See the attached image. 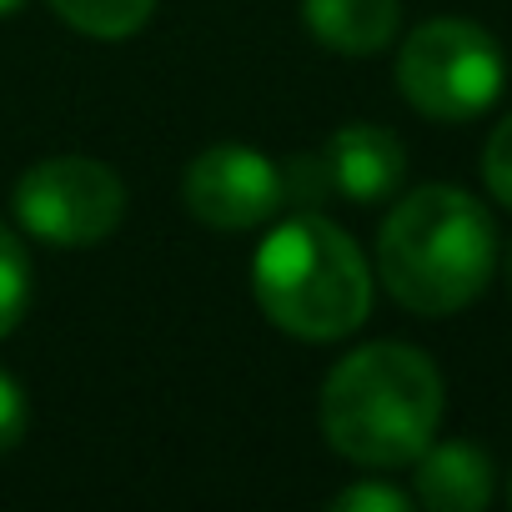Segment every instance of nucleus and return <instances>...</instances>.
<instances>
[{"label": "nucleus", "mask_w": 512, "mask_h": 512, "mask_svg": "<svg viewBox=\"0 0 512 512\" xmlns=\"http://www.w3.org/2000/svg\"><path fill=\"white\" fill-rule=\"evenodd\" d=\"M492 216L462 186H422L397 201L377 236V272L417 317L462 312L492 277Z\"/></svg>", "instance_id": "obj_1"}, {"label": "nucleus", "mask_w": 512, "mask_h": 512, "mask_svg": "<svg viewBox=\"0 0 512 512\" xmlns=\"http://www.w3.org/2000/svg\"><path fill=\"white\" fill-rule=\"evenodd\" d=\"M437 422L442 377L417 347L402 342H372L342 357L322 387V432L362 467L417 462Z\"/></svg>", "instance_id": "obj_2"}, {"label": "nucleus", "mask_w": 512, "mask_h": 512, "mask_svg": "<svg viewBox=\"0 0 512 512\" xmlns=\"http://www.w3.org/2000/svg\"><path fill=\"white\" fill-rule=\"evenodd\" d=\"M251 292L267 322L307 342H337L372 312V272L362 246L317 211L282 221L256 246Z\"/></svg>", "instance_id": "obj_3"}, {"label": "nucleus", "mask_w": 512, "mask_h": 512, "mask_svg": "<svg viewBox=\"0 0 512 512\" xmlns=\"http://www.w3.org/2000/svg\"><path fill=\"white\" fill-rule=\"evenodd\" d=\"M402 96L432 121H472L502 96V51L477 21H427L397 56Z\"/></svg>", "instance_id": "obj_4"}, {"label": "nucleus", "mask_w": 512, "mask_h": 512, "mask_svg": "<svg viewBox=\"0 0 512 512\" xmlns=\"http://www.w3.org/2000/svg\"><path fill=\"white\" fill-rule=\"evenodd\" d=\"M16 216L36 241L96 246L121 226L126 186L96 156H51L16 181Z\"/></svg>", "instance_id": "obj_5"}, {"label": "nucleus", "mask_w": 512, "mask_h": 512, "mask_svg": "<svg viewBox=\"0 0 512 512\" xmlns=\"http://www.w3.org/2000/svg\"><path fill=\"white\" fill-rule=\"evenodd\" d=\"M402 176H407V151L382 126H342L327 146L282 166L287 201H297L302 211H317L332 196L362 206L387 201L402 186Z\"/></svg>", "instance_id": "obj_6"}, {"label": "nucleus", "mask_w": 512, "mask_h": 512, "mask_svg": "<svg viewBox=\"0 0 512 512\" xmlns=\"http://www.w3.org/2000/svg\"><path fill=\"white\" fill-rule=\"evenodd\" d=\"M186 211L216 231H246L277 216L287 201L282 166L267 161L256 146H211L181 176Z\"/></svg>", "instance_id": "obj_7"}, {"label": "nucleus", "mask_w": 512, "mask_h": 512, "mask_svg": "<svg viewBox=\"0 0 512 512\" xmlns=\"http://www.w3.org/2000/svg\"><path fill=\"white\" fill-rule=\"evenodd\" d=\"M492 497V462L467 442L417 452V502L432 512H477Z\"/></svg>", "instance_id": "obj_8"}, {"label": "nucleus", "mask_w": 512, "mask_h": 512, "mask_svg": "<svg viewBox=\"0 0 512 512\" xmlns=\"http://www.w3.org/2000/svg\"><path fill=\"white\" fill-rule=\"evenodd\" d=\"M302 21L322 46L342 56H372L397 36L402 0H302Z\"/></svg>", "instance_id": "obj_9"}, {"label": "nucleus", "mask_w": 512, "mask_h": 512, "mask_svg": "<svg viewBox=\"0 0 512 512\" xmlns=\"http://www.w3.org/2000/svg\"><path fill=\"white\" fill-rule=\"evenodd\" d=\"M51 6L61 11L66 26H76L96 41H126L151 21L156 0H51Z\"/></svg>", "instance_id": "obj_10"}, {"label": "nucleus", "mask_w": 512, "mask_h": 512, "mask_svg": "<svg viewBox=\"0 0 512 512\" xmlns=\"http://www.w3.org/2000/svg\"><path fill=\"white\" fill-rule=\"evenodd\" d=\"M31 312V256L16 231L0 226V337H11Z\"/></svg>", "instance_id": "obj_11"}, {"label": "nucleus", "mask_w": 512, "mask_h": 512, "mask_svg": "<svg viewBox=\"0 0 512 512\" xmlns=\"http://www.w3.org/2000/svg\"><path fill=\"white\" fill-rule=\"evenodd\" d=\"M482 176H487V191H492L502 206H512V116L492 131L487 156H482Z\"/></svg>", "instance_id": "obj_12"}, {"label": "nucleus", "mask_w": 512, "mask_h": 512, "mask_svg": "<svg viewBox=\"0 0 512 512\" xmlns=\"http://www.w3.org/2000/svg\"><path fill=\"white\" fill-rule=\"evenodd\" d=\"M31 427V402L11 372H0V452H11Z\"/></svg>", "instance_id": "obj_13"}, {"label": "nucleus", "mask_w": 512, "mask_h": 512, "mask_svg": "<svg viewBox=\"0 0 512 512\" xmlns=\"http://www.w3.org/2000/svg\"><path fill=\"white\" fill-rule=\"evenodd\" d=\"M332 507H337V512H407L412 502H407V492H397V487L357 482V487L337 492V497H332Z\"/></svg>", "instance_id": "obj_14"}, {"label": "nucleus", "mask_w": 512, "mask_h": 512, "mask_svg": "<svg viewBox=\"0 0 512 512\" xmlns=\"http://www.w3.org/2000/svg\"><path fill=\"white\" fill-rule=\"evenodd\" d=\"M26 0H0V16H11V11H21Z\"/></svg>", "instance_id": "obj_15"}, {"label": "nucleus", "mask_w": 512, "mask_h": 512, "mask_svg": "<svg viewBox=\"0 0 512 512\" xmlns=\"http://www.w3.org/2000/svg\"><path fill=\"white\" fill-rule=\"evenodd\" d=\"M507 272H512V256H507Z\"/></svg>", "instance_id": "obj_16"}]
</instances>
